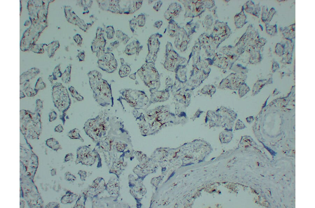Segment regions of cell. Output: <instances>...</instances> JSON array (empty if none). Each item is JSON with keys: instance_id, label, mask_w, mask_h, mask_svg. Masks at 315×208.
I'll return each instance as SVG.
<instances>
[{"instance_id": "obj_16", "label": "cell", "mask_w": 315, "mask_h": 208, "mask_svg": "<svg viewBox=\"0 0 315 208\" xmlns=\"http://www.w3.org/2000/svg\"><path fill=\"white\" fill-rule=\"evenodd\" d=\"M121 62L122 65L119 70V75L121 78L127 77L131 71V68L128 65L123 64L124 62Z\"/></svg>"}, {"instance_id": "obj_6", "label": "cell", "mask_w": 315, "mask_h": 208, "mask_svg": "<svg viewBox=\"0 0 315 208\" xmlns=\"http://www.w3.org/2000/svg\"><path fill=\"white\" fill-rule=\"evenodd\" d=\"M166 58L164 66L168 70L175 71L180 66V57L175 51L172 43L167 42L166 46Z\"/></svg>"}, {"instance_id": "obj_1", "label": "cell", "mask_w": 315, "mask_h": 208, "mask_svg": "<svg viewBox=\"0 0 315 208\" xmlns=\"http://www.w3.org/2000/svg\"><path fill=\"white\" fill-rule=\"evenodd\" d=\"M88 75L93 96L96 102L102 107H113L114 98L110 84L103 79L101 73L97 70L91 71Z\"/></svg>"}, {"instance_id": "obj_15", "label": "cell", "mask_w": 315, "mask_h": 208, "mask_svg": "<svg viewBox=\"0 0 315 208\" xmlns=\"http://www.w3.org/2000/svg\"><path fill=\"white\" fill-rule=\"evenodd\" d=\"M177 26V23L173 20L169 21L167 28L169 36L171 37H175L177 30L178 29Z\"/></svg>"}, {"instance_id": "obj_2", "label": "cell", "mask_w": 315, "mask_h": 208, "mask_svg": "<svg viewBox=\"0 0 315 208\" xmlns=\"http://www.w3.org/2000/svg\"><path fill=\"white\" fill-rule=\"evenodd\" d=\"M237 114L234 111L225 106H222L217 110L207 111L205 123L210 128L222 127L227 130H232Z\"/></svg>"}, {"instance_id": "obj_18", "label": "cell", "mask_w": 315, "mask_h": 208, "mask_svg": "<svg viewBox=\"0 0 315 208\" xmlns=\"http://www.w3.org/2000/svg\"><path fill=\"white\" fill-rule=\"evenodd\" d=\"M68 136L72 139H79L81 142H84V139L81 137L80 134V131L77 128H75L70 130L68 134Z\"/></svg>"}, {"instance_id": "obj_35", "label": "cell", "mask_w": 315, "mask_h": 208, "mask_svg": "<svg viewBox=\"0 0 315 208\" xmlns=\"http://www.w3.org/2000/svg\"><path fill=\"white\" fill-rule=\"evenodd\" d=\"M162 24V21H157L155 22L154 26V27L157 28V29H159L160 28H161Z\"/></svg>"}, {"instance_id": "obj_17", "label": "cell", "mask_w": 315, "mask_h": 208, "mask_svg": "<svg viewBox=\"0 0 315 208\" xmlns=\"http://www.w3.org/2000/svg\"><path fill=\"white\" fill-rule=\"evenodd\" d=\"M232 130L225 129V130L221 133L220 138L222 142H229L232 137Z\"/></svg>"}, {"instance_id": "obj_29", "label": "cell", "mask_w": 315, "mask_h": 208, "mask_svg": "<svg viewBox=\"0 0 315 208\" xmlns=\"http://www.w3.org/2000/svg\"><path fill=\"white\" fill-rule=\"evenodd\" d=\"M162 4V2L161 1H158L154 4L153 8L154 10L157 11H158L161 8Z\"/></svg>"}, {"instance_id": "obj_4", "label": "cell", "mask_w": 315, "mask_h": 208, "mask_svg": "<svg viewBox=\"0 0 315 208\" xmlns=\"http://www.w3.org/2000/svg\"><path fill=\"white\" fill-rule=\"evenodd\" d=\"M121 98L134 110H139L147 105L149 99L142 91L126 89L119 91Z\"/></svg>"}, {"instance_id": "obj_30", "label": "cell", "mask_w": 315, "mask_h": 208, "mask_svg": "<svg viewBox=\"0 0 315 208\" xmlns=\"http://www.w3.org/2000/svg\"><path fill=\"white\" fill-rule=\"evenodd\" d=\"M204 111L200 110V109H199V110L197 111L196 113H195L194 116L192 118L193 121L195 120V119L197 118H199L201 115L204 113Z\"/></svg>"}, {"instance_id": "obj_5", "label": "cell", "mask_w": 315, "mask_h": 208, "mask_svg": "<svg viewBox=\"0 0 315 208\" xmlns=\"http://www.w3.org/2000/svg\"><path fill=\"white\" fill-rule=\"evenodd\" d=\"M137 73L142 80L149 87L160 82L159 75L154 63L146 62Z\"/></svg>"}, {"instance_id": "obj_32", "label": "cell", "mask_w": 315, "mask_h": 208, "mask_svg": "<svg viewBox=\"0 0 315 208\" xmlns=\"http://www.w3.org/2000/svg\"><path fill=\"white\" fill-rule=\"evenodd\" d=\"M74 157V156L72 153L67 154L65 157L64 162L65 163H66V162L70 161Z\"/></svg>"}, {"instance_id": "obj_31", "label": "cell", "mask_w": 315, "mask_h": 208, "mask_svg": "<svg viewBox=\"0 0 315 208\" xmlns=\"http://www.w3.org/2000/svg\"><path fill=\"white\" fill-rule=\"evenodd\" d=\"M46 208H58L59 207V204L56 202H50L46 206Z\"/></svg>"}, {"instance_id": "obj_25", "label": "cell", "mask_w": 315, "mask_h": 208, "mask_svg": "<svg viewBox=\"0 0 315 208\" xmlns=\"http://www.w3.org/2000/svg\"><path fill=\"white\" fill-rule=\"evenodd\" d=\"M65 179L68 181L74 182L76 180V177L70 172H66L65 175Z\"/></svg>"}, {"instance_id": "obj_26", "label": "cell", "mask_w": 315, "mask_h": 208, "mask_svg": "<svg viewBox=\"0 0 315 208\" xmlns=\"http://www.w3.org/2000/svg\"><path fill=\"white\" fill-rule=\"evenodd\" d=\"M245 127V126L244 124L243 123L242 121H241L240 120H238L237 121L235 126V129L236 130L244 128Z\"/></svg>"}, {"instance_id": "obj_23", "label": "cell", "mask_w": 315, "mask_h": 208, "mask_svg": "<svg viewBox=\"0 0 315 208\" xmlns=\"http://www.w3.org/2000/svg\"><path fill=\"white\" fill-rule=\"evenodd\" d=\"M249 88L246 85L243 84L239 88L238 93L241 98L242 97L249 91Z\"/></svg>"}, {"instance_id": "obj_22", "label": "cell", "mask_w": 315, "mask_h": 208, "mask_svg": "<svg viewBox=\"0 0 315 208\" xmlns=\"http://www.w3.org/2000/svg\"><path fill=\"white\" fill-rule=\"evenodd\" d=\"M137 23L139 27H143L146 24V18L144 14H139L136 19Z\"/></svg>"}, {"instance_id": "obj_19", "label": "cell", "mask_w": 315, "mask_h": 208, "mask_svg": "<svg viewBox=\"0 0 315 208\" xmlns=\"http://www.w3.org/2000/svg\"><path fill=\"white\" fill-rule=\"evenodd\" d=\"M68 90L70 92L71 95H72V97L74 98L75 99L77 100L78 101H82L84 100V98L83 96L80 94L79 93L78 91L76 90L75 89L74 87H73L72 86H70L68 88Z\"/></svg>"}, {"instance_id": "obj_11", "label": "cell", "mask_w": 315, "mask_h": 208, "mask_svg": "<svg viewBox=\"0 0 315 208\" xmlns=\"http://www.w3.org/2000/svg\"><path fill=\"white\" fill-rule=\"evenodd\" d=\"M143 46L141 45L138 40H135L127 46L125 50L126 54L129 55L134 54L138 55L139 52L143 49Z\"/></svg>"}, {"instance_id": "obj_21", "label": "cell", "mask_w": 315, "mask_h": 208, "mask_svg": "<svg viewBox=\"0 0 315 208\" xmlns=\"http://www.w3.org/2000/svg\"><path fill=\"white\" fill-rule=\"evenodd\" d=\"M116 36L118 39L121 40L124 44H126L130 39L127 35L124 34L122 32L118 30L116 32Z\"/></svg>"}, {"instance_id": "obj_34", "label": "cell", "mask_w": 315, "mask_h": 208, "mask_svg": "<svg viewBox=\"0 0 315 208\" xmlns=\"http://www.w3.org/2000/svg\"><path fill=\"white\" fill-rule=\"evenodd\" d=\"M86 172L85 171H80L78 172V174L80 175L81 177V180H82V181L85 180L86 176H87V175H86Z\"/></svg>"}, {"instance_id": "obj_14", "label": "cell", "mask_w": 315, "mask_h": 208, "mask_svg": "<svg viewBox=\"0 0 315 208\" xmlns=\"http://www.w3.org/2000/svg\"><path fill=\"white\" fill-rule=\"evenodd\" d=\"M216 92L217 88L213 85H205L200 91V92L202 94L209 95L210 97H212Z\"/></svg>"}, {"instance_id": "obj_37", "label": "cell", "mask_w": 315, "mask_h": 208, "mask_svg": "<svg viewBox=\"0 0 315 208\" xmlns=\"http://www.w3.org/2000/svg\"><path fill=\"white\" fill-rule=\"evenodd\" d=\"M246 120L247 121H248V123H250L252 122L253 121V118L252 117H250L246 119Z\"/></svg>"}, {"instance_id": "obj_3", "label": "cell", "mask_w": 315, "mask_h": 208, "mask_svg": "<svg viewBox=\"0 0 315 208\" xmlns=\"http://www.w3.org/2000/svg\"><path fill=\"white\" fill-rule=\"evenodd\" d=\"M52 96L54 105L62 115L60 116L63 125L65 122L66 113L70 108L71 101L67 89L62 83L54 85L53 88Z\"/></svg>"}, {"instance_id": "obj_12", "label": "cell", "mask_w": 315, "mask_h": 208, "mask_svg": "<svg viewBox=\"0 0 315 208\" xmlns=\"http://www.w3.org/2000/svg\"><path fill=\"white\" fill-rule=\"evenodd\" d=\"M77 197V194L68 191L62 198L61 202L62 204H64L72 203L75 201Z\"/></svg>"}, {"instance_id": "obj_8", "label": "cell", "mask_w": 315, "mask_h": 208, "mask_svg": "<svg viewBox=\"0 0 315 208\" xmlns=\"http://www.w3.org/2000/svg\"><path fill=\"white\" fill-rule=\"evenodd\" d=\"M237 76L231 74L222 80L218 86L220 89H228L232 90H237L242 85Z\"/></svg>"}, {"instance_id": "obj_7", "label": "cell", "mask_w": 315, "mask_h": 208, "mask_svg": "<svg viewBox=\"0 0 315 208\" xmlns=\"http://www.w3.org/2000/svg\"><path fill=\"white\" fill-rule=\"evenodd\" d=\"M162 37L161 34L156 33L152 34L149 37L148 42V53L146 58V62L155 63L161 45L159 39Z\"/></svg>"}, {"instance_id": "obj_10", "label": "cell", "mask_w": 315, "mask_h": 208, "mask_svg": "<svg viewBox=\"0 0 315 208\" xmlns=\"http://www.w3.org/2000/svg\"><path fill=\"white\" fill-rule=\"evenodd\" d=\"M181 10L180 5L174 2L170 5L167 10L165 12L164 17L167 21H171L179 15Z\"/></svg>"}, {"instance_id": "obj_38", "label": "cell", "mask_w": 315, "mask_h": 208, "mask_svg": "<svg viewBox=\"0 0 315 208\" xmlns=\"http://www.w3.org/2000/svg\"><path fill=\"white\" fill-rule=\"evenodd\" d=\"M135 75L136 74L134 73L133 74H132L131 75H130L129 77H130L131 78H132V79H136V77Z\"/></svg>"}, {"instance_id": "obj_33", "label": "cell", "mask_w": 315, "mask_h": 208, "mask_svg": "<svg viewBox=\"0 0 315 208\" xmlns=\"http://www.w3.org/2000/svg\"><path fill=\"white\" fill-rule=\"evenodd\" d=\"M64 130L63 127L62 125H58L57 126H56L54 129V131L56 132L61 133Z\"/></svg>"}, {"instance_id": "obj_9", "label": "cell", "mask_w": 315, "mask_h": 208, "mask_svg": "<svg viewBox=\"0 0 315 208\" xmlns=\"http://www.w3.org/2000/svg\"><path fill=\"white\" fill-rule=\"evenodd\" d=\"M98 64V67L102 70L110 73L115 71L118 67V63L115 58L113 59H99Z\"/></svg>"}, {"instance_id": "obj_13", "label": "cell", "mask_w": 315, "mask_h": 208, "mask_svg": "<svg viewBox=\"0 0 315 208\" xmlns=\"http://www.w3.org/2000/svg\"><path fill=\"white\" fill-rule=\"evenodd\" d=\"M46 144L49 148L57 152L62 149L59 142L54 138L48 139L46 141Z\"/></svg>"}, {"instance_id": "obj_27", "label": "cell", "mask_w": 315, "mask_h": 208, "mask_svg": "<svg viewBox=\"0 0 315 208\" xmlns=\"http://www.w3.org/2000/svg\"><path fill=\"white\" fill-rule=\"evenodd\" d=\"M49 121L50 122L55 121L57 118V114L54 111H52L49 114Z\"/></svg>"}, {"instance_id": "obj_36", "label": "cell", "mask_w": 315, "mask_h": 208, "mask_svg": "<svg viewBox=\"0 0 315 208\" xmlns=\"http://www.w3.org/2000/svg\"><path fill=\"white\" fill-rule=\"evenodd\" d=\"M51 175L52 176H54L57 174V170L55 169H52L50 171Z\"/></svg>"}, {"instance_id": "obj_28", "label": "cell", "mask_w": 315, "mask_h": 208, "mask_svg": "<svg viewBox=\"0 0 315 208\" xmlns=\"http://www.w3.org/2000/svg\"><path fill=\"white\" fill-rule=\"evenodd\" d=\"M130 27L132 32H134V29H135L137 25V22L136 19H133L130 21Z\"/></svg>"}, {"instance_id": "obj_24", "label": "cell", "mask_w": 315, "mask_h": 208, "mask_svg": "<svg viewBox=\"0 0 315 208\" xmlns=\"http://www.w3.org/2000/svg\"><path fill=\"white\" fill-rule=\"evenodd\" d=\"M39 79L35 85V91H36L37 93L38 91L44 89L46 87V86L42 82V79L40 80V78Z\"/></svg>"}, {"instance_id": "obj_20", "label": "cell", "mask_w": 315, "mask_h": 208, "mask_svg": "<svg viewBox=\"0 0 315 208\" xmlns=\"http://www.w3.org/2000/svg\"><path fill=\"white\" fill-rule=\"evenodd\" d=\"M71 67H68L62 75V80L65 83H68L70 82V72Z\"/></svg>"}]
</instances>
